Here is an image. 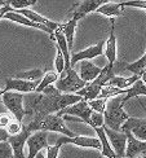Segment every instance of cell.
I'll return each mask as SVG.
<instances>
[{
	"instance_id": "18",
	"label": "cell",
	"mask_w": 146,
	"mask_h": 158,
	"mask_svg": "<svg viewBox=\"0 0 146 158\" xmlns=\"http://www.w3.org/2000/svg\"><path fill=\"white\" fill-rule=\"evenodd\" d=\"M80 70H79V75L84 82H92L93 79L102 71V68L96 66L95 64H92L89 60H83L80 61Z\"/></svg>"
},
{
	"instance_id": "3",
	"label": "cell",
	"mask_w": 146,
	"mask_h": 158,
	"mask_svg": "<svg viewBox=\"0 0 146 158\" xmlns=\"http://www.w3.org/2000/svg\"><path fill=\"white\" fill-rule=\"evenodd\" d=\"M112 75H114V68H110L109 65H107V66L102 68V71L93 79V81L88 82L82 89H79L76 94L80 95L87 101L93 100V98L98 97V95H99V92H101L102 87L110 81V78Z\"/></svg>"
},
{
	"instance_id": "31",
	"label": "cell",
	"mask_w": 146,
	"mask_h": 158,
	"mask_svg": "<svg viewBox=\"0 0 146 158\" xmlns=\"http://www.w3.org/2000/svg\"><path fill=\"white\" fill-rule=\"evenodd\" d=\"M56 49H57V55H56V58H55V66H56L57 73L62 74L63 70H65V57H63L61 48H59L57 44H56Z\"/></svg>"
},
{
	"instance_id": "41",
	"label": "cell",
	"mask_w": 146,
	"mask_h": 158,
	"mask_svg": "<svg viewBox=\"0 0 146 158\" xmlns=\"http://www.w3.org/2000/svg\"><path fill=\"white\" fill-rule=\"evenodd\" d=\"M140 104H141V106H142V109L145 110V113H146V108H145V106H144V105H142V101H140Z\"/></svg>"
},
{
	"instance_id": "20",
	"label": "cell",
	"mask_w": 146,
	"mask_h": 158,
	"mask_svg": "<svg viewBox=\"0 0 146 158\" xmlns=\"http://www.w3.org/2000/svg\"><path fill=\"white\" fill-rule=\"evenodd\" d=\"M95 131H96L97 137L99 139V141H101V145H102V148H101V154H102L103 157H109V158L116 157L115 150L112 149V147L110 145V141H109V139H107V135H106V132H105L103 126L96 127Z\"/></svg>"
},
{
	"instance_id": "6",
	"label": "cell",
	"mask_w": 146,
	"mask_h": 158,
	"mask_svg": "<svg viewBox=\"0 0 146 158\" xmlns=\"http://www.w3.org/2000/svg\"><path fill=\"white\" fill-rule=\"evenodd\" d=\"M63 144H75V145L80 147V148H92V149H97V150H101L102 145H101V141H99L98 137H88V136H82V135H75V136H59L57 141H56V145L61 148Z\"/></svg>"
},
{
	"instance_id": "9",
	"label": "cell",
	"mask_w": 146,
	"mask_h": 158,
	"mask_svg": "<svg viewBox=\"0 0 146 158\" xmlns=\"http://www.w3.org/2000/svg\"><path fill=\"white\" fill-rule=\"evenodd\" d=\"M39 81H27V79H21V78H5V87L3 88L4 92L6 91H18L22 94H31L35 92L36 87L39 85Z\"/></svg>"
},
{
	"instance_id": "22",
	"label": "cell",
	"mask_w": 146,
	"mask_h": 158,
	"mask_svg": "<svg viewBox=\"0 0 146 158\" xmlns=\"http://www.w3.org/2000/svg\"><path fill=\"white\" fill-rule=\"evenodd\" d=\"M141 75H137V74H133L132 77H128V78H125V77H120V75H112L110 78V81L107 82L109 84L111 85H115V87L118 88H122V89H127L129 88L132 84H133L137 79H140Z\"/></svg>"
},
{
	"instance_id": "33",
	"label": "cell",
	"mask_w": 146,
	"mask_h": 158,
	"mask_svg": "<svg viewBox=\"0 0 146 158\" xmlns=\"http://www.w3.org/2000/svg\"><path fill=\"white\" fill-rule=\"evenodd\" d=\"M22 127H23V124H22V122H19L17 118H14L8 126H6V131H8V134L9 135H16V134H18V132H21V130H22Z\"/></svg>"
},
{
	"instance_id": "34",
	"label": "cell",
	"mask_w": 146,
	"mask_h": 158,
	"mask_svg": "<svg viewBox=\"0 0 146 158\" xmlns=\"http://www.w3.org/2000/svg\"><path fill=\"white\" fill-rule=\"evenodd\" d=\"M14 115H13L10 111L9 113H0V127L2 128H6V126L14 119Z\"/></svg>"
},
{
	"instance_id": "25",
	"label": "cell",
	"mask_w": 146,
	"mask_h": 158,
	"mask_svg": "<svg viewBox=\"0 0 146 158\" xmlns=\"http://www.w3.org/2000/svg\"><path fill=\"white\" fill-rule=\"evenodd\" d=\"M124 69H125V70H128V71H131L132 74L142 75V73L146 70V52H145V55H144L141 58H138L137 61L132 62V64H128V65H125Z\"/></svg>"
},
{
	"instance_id": "36",
	"label": "cell",
	"mask_w": 146,
	"mask_h": 158,
	"mask_svg": "<svg viewBox=\"0 0 146 158\" xmlns=\"http://www.w3.org/2000/svg\"><path fill=\"white\" fill-rule=\"evenodd\" d=\"M59 147H57L56 144L55 145H48L47 147V158H56V157H58V154H59Z\"/></svg>"
},
{
	"instance_id": "7",
	"label": "cell",
	"mask_w": 146,
	"mask_h": 158,
	"mask_svg": "<svg viewBox=\"0 0 146 158\" xmlns=\"http://www.w3.org/2000/svg\"><path fill=\"white\" fill-rule=\"evenodd\" d=\"M27 148H29V157L34 158L43 149H47L48 147V131L45 130H36L34 132H31L30 136L27 137Z\"/></svg>"
},
{
	"instance_id": "30",
	"label": "cell",
	"mask_w": 146,
	"mask_h": 158,
	"mask_svg": "<svg viewBox=\"0 0 146 158\" xmlns=\"http://www.w3.org/2000/svg\"><path fill=\"white\" fill-rule=\"evenodd\" d=\"M106 102H107V98H103V97H96L93 100H89L88 104L89 106L96 110V111H99V113L103 114V111L106 109Z\"/></svg>"
},
{
	"instance_id": "21",
	"label": "cell",
	"mask_w": 146,
	"mask_h": 158,
	"mask_svg": "<svg viewBox=\"0 0 146 158\" xmlns=\"http://www.w3.org/2000/svg\"><path fill=\"white\" fill-rule=\"evenodd\" d=\"M140 96H146V83L142 81V78L137 79V81L127 88V94L124 95V102L129 101L133 97H140Z\"/></svg>"
},
{
	"instance_id": "15",
	"label": "cell",
	"mask_w": 146,
	"mask_h": 158,
	"mask_svg": "<svg viewBox=\"0 0 146 158\" xmlns=\"http://www.w3.org/2000/svg\"><path fill=\"white\" fill-rule=\"evenodd\" d=\"M30 131L27 130V127L23 126L21 132H18L16 135H9L8 137V141L12 145V149H13V156L14 157H23V147L26 141H27V137L30 136Z\"/></svg>"
},
{
	"instance_id": "16",
	"label": "cell",
	"mask_w": 146,
	"mask_h": 158,
	"mask_svg": "<svg viewBox=\"0 0 146 158\" xmlns=\"http://www.w3.org/2000/svg\"><path fill=\"white\" fill-rule=\"evenodd\" d=\"M110 35L109 39L106 40V48H105V56L109 61V66L114 68V64L116 60V38H115V21L114 17L110 19Z\"/></svg>"
},
{
	"instance_id": "5",
	"label": "cell",
	"mask_w": 146,
	"mask_h": 158,
	"mask_svg": "<svg viewBox=\"0 0 146 158\" xmlns=\"http://www.w3.org/2000/svg\"><path fill=\"white\" fill-rule=\"evenodd\" d=\"M23 98H25V95L18 91H6L3 94V97H2V101L5 105V108L8 109L19 122H22L23 117L26 115Z\"/></svg>"
},
{
	"instance_id": "13",
	"label": "cell",
	"mask_w": 146,
	"mask_h": 158,
	"mask_svg": "<svg viewBox=\"0 0 146 158\" xmlns=\"http://www.w3.org/2000/svg\"><path fill=\"white\" fill-rule=\"evenodd\" d=\"M109 2V0H82L79 4H76L74 8L71 9L72 17L76 18L78 21H80L82 18H84L89 13L97 10L99 5H102L103 3Z\"/></svg>"
},
{
	"instance_id": "32",
	"label": "cell",
	"mask_w": 146,
	"mask_h": 158,
	"mask_svg": "<svg viewBox=\"0 0 146 158\" xmlns=\"http://www.w3.org/2000/svg\"><path fill=\"white\" fill-rule=\"evenodd\" d=\"M0 157L3 158H10V157H14L13 156V149L12 145L9 144L8 140H3L0 141Z\"/></svg>"
},
{
	"instance_id": "28",
	"label": "cell",
	"mask_w": 146,
	"mask_h": 158,
	"mask_svg": "<svg viewBox=\"0 0 146 158\" xmlns=\"http://www.w3.org/2000/svg\"><path fill=\"white\" fill-rule=\"evenodd\" d=\"M5 4L10 5L13 9H21V8H29L31 5H35L36 0H5Z\"/></svg>"
},
{
	"instance_id": "11",
	"label": "cell",
	"mask_w": 146,
	"mask_h": 158,
	"mask_svg": "<svg viewBox=\"0 0 146 158\" xmlns=\"http://www.w3.org/2000/svg\"><path fill=\"white\" fill-rule=\"evenodd\" d=\"M105 132L107 135V139L110 141V145L115 150L116 157H124L125 156V145H127V134L124 131H116L111 130L103 124Z\"/></svg>"
},
{
	"instance_id": "39",
	"label": "cell",
	"mask_w": 146,
	"mask_h": 158,
	"mask_svg": "<svg viewBox=\"0 0 146 158\" xmlns=\"http://www.w3.org/2000/svg\"><path fill=\"white\" fill-rule=\"evenodd\" d=\"M141 78L144 79V81H146V70L144 71V73H142V75H141Z\"/></svg>"
},
{
	"instance_id": "8",
	"label": "cell",
	"mask_w": 146,
	"mask_h": 158,
	"mask_svg": "<svg viewBox=\"0 0 146 158\" xmlns=\"http://www.w3.org/2000/svg\"><path fill=\"white\" fill-rule=\"evenodd\" d=\"M3 18L9 19V21H12V22L19 23V25H22V26H27V27H34V29H38V30H42V31H44V32H47V34H49V36H51L52 40H55V31L51 30L48 26H45V25H43V23H39V22L31 21L30 18H27L26 16L21 15V13H18V12L14 10V9L6 12Z\"/></svg>"
},
{
	"instance_id": "12",
	"label": "cell",
	"mask_w": 146,
	"mask_h": 158,
	"mask_svg": "<svg viewBox=\"0 0 146 158\" xmlns=\"http://www.w3.org/2000/svg\"><path fill=\"white\" fill-rule=\"evenodd\" d=\"M124 132L127 134V145H125L124 157H146V141L137 139L129 131H124Z\"/></svg>"
},
{
	"instance_id": "40",
	"label": "cell",
	"mask_w": 146,
	"mask_h": 158,
	"mask_svg": "<svg viewBox=\"0 0 146 158\" xmlns=\"http://www.w3.org/2000/svg\"><path fill=\"white\" fill-rule=\"evenodd\" d=\"M3 94H4V89L0 88V100H2V97H3Z\"/></svg>"
},
{
	"instance_id": "35",
	"label": "cell",
	"mask_w": 146,
	"mask_h": 158,
	"mask_svg": "<svg viewBox=\"0 0 146 158\" xmlns=\"http://www.w3.org/2000/svg\"><path fill=\"white\" fill-rule=\"evenodd\" d=\"M124 6H131V8H141L146 9V0H128V2H122Z\"/></svg>"
},
{
	"instance_id": "17",
	"label": "cell",
	"mask_w": 146,
	"mask_h": 158,
	"mask_svg": "<svg viewBox=\"0 0 146 158\" xmlns=\"http://www.w3.org/2000/svg\"><path fill=\"white\" fill-rule=\"evenodd\" d=\"M124 8L125 6L122 4V3H109L106 2L103 3L102 5H99L97 8V13H99V15H102L105 17H120L124 15Z\"/></svg>"
},
{
	"instance_id": "26",
	"label": "cell",
	"mask_w": 146,
	"mask_h": 158,
	"mask_svg": "<svg viewBox=\"0 0 146 158\" xmlns=\"http://www.w3.org/2000/svg\"><path fill=\"white\" fill-rule=\"evenodd\" d=\"M127 94V89H122V88H118L115 85H111L109 83H106L101 92H99L98 97H103V98H110V97H114L118 95H125Z\"/></svg>"
},
{
	"instance_id": "27",
	"label": "cell",
	"mask_w": 146,
	"mask_h": 158,
	"mask_svg": "<svg viewBox=\"0 0 146 158\" xmlns=\"http://www.w3.org/2000/svg\"><path fill=\"white\" fill-rule=\"evenodd\" d=\"M16 77L21 78V79H27V81H39V79H42V77H43V71L40 69H32V70L17 73Z\"/></svg>"
},
{
	"instance_id": "2",
	"label": "cell",
	"mask_w": 146,
	"mask_h": 158,
	"mask_svg": "<svg viewBox=\"0 0 146 158\" xmlns=\"http://www.w3.org/2000/svg\"><path fill=\"white\" fill-rule=\"evenodd\" d=\"M124 95H118L114 97L107 98L106 109L103 111L105 126H107L111 130L120 131L123 123L129 118L127 111L124 110Z\"/></svg>"
},
{
	"instance_id": "29",
	"label": "cell",
	"mask_w": 146,
	"mask_h": 158,
	"mask_svg": "<svg viewBox=\"0 0 146 158\" xmlns=\"http://www.w3.org/2000/svg\"><path fill=\"white\" fill-rule=\"evenodd\" d=\"M105 124V118H103V114L99 113V111H96L93 110L91 114V118H89V124L92 128H96V127H101Z\"/></svg>"
},
{
	"instance_id": "19",
	"label": "cell",
	"mask_w": 146,
	"mask_h": 158,
	"mask_svg": "<svg viewBox=\"0 0 146 158\" xmlns=\"http://www.w3.org/2000/svg\"><path fill=\"white\" fill-rule=\"evenodd\" d=\"M14 10H17L18 13H21V15H23V16H26L27 18H30L31 21H34V22H39V23H43V25H45V26H48V27H49L51 30H53V31H55V30L58 27V26H59V23H58V22L51 21V19L45 18V17H43L42 15H39V13H36V12H34V10H30V9H27V8L14 9Z\"/></svg>"
},
{
	"instance_id": "24",
	"label": "cell",
	"mask_w": 146,
	"mask_h": 158,
	"mask_svg": "<svg viewBox=\"0 0 146 158\" xmlns=\"http://www.w3.org/2000/svg\"><path fill=\"white\" fill-rule=\"evenodd\" d=\"M57 79H58L57 70H48V71H45V73L43 74V77H42V79H40V82H39V85L36 87L35 92H42L45 87H47V85L56 83Z\"/></svg>"
},
{
	"instance_id": "14",
	"label": "cell",
	"mask_w": 146,
	"mask_h": 158,
	"mask_svg": "<svg viewBox=\"0 0 146 158\" xmlns=\"http://www.w3.org/2000/svg\"><path fill=\"white\" fill-rule=\"evenodd\" d=\"M120 131H129L137 139L146 141V119L144 118H128L123 123Z\"/></svg>"
},
{
	"instance_id": "38",
	"label": "cell",
	"mask_w": 146,
	"mask_h": 158,
	"mask_svg": "<svg viewBox=\"0 0 146 158\" xmlns=\"http://www.w3.org/2000/svg\"><path fill=\"white\" fill-rule=\"evenodd\" d=\"M8 137H9L8 131H6L5 128H2V127H0V141H3V140H8Z\"/></svg>"
},
{
	"instance_id": "1",
	"label": "cell",
	"mask_w": 146,
	"mask_h": 158,
	"mask_svg": "<svg viewBox=\"0 0 146 158\" xmlns=\"http://www.w3.org/2000/svg\"><path fill=\"white\" fill-rule=\"evenodd\" d=\"M26 127L30 132H34L36 130H45V131H52V132H58L66 136H75V134L66 126L65 119L62 115H58L57 113H52L44 117H32V119L26 124Z\"/></svg>"
},
{
	"instance_id": "4",
	"label": "cell",
	"mask_w": 146,
	"mask_h": 158,
	"mask_svg": "<svg viewBox=\"0 0 146 158\" xmlns=\"http://www.w3.org/2000/svg\"><path fill=\"white\" fill-rule=\"evenodd\" d=\"M63 73L65 74H61V78L56 81V87L62 94H76L87 84V82L83 81L74 68L66 69Z\"/></svg>"
},
{
	"instance_id": "10",
	"label": "cell",
	"mask_w": 146,
	"mask_h": 158,
	"mask_svg": "<svg viewBox=\"0 0 146 158\" xmlns=\"http://www.w3.org/2000/svg\"><path fill=\"white\" fill-rule=\"evenodd\" d=\"M106 42L101 40L98 42L95 45H91V47L85 48L83 51H79V52H71L70 53V64L71 66H74L75 64L80 62L83 60H92V58H96L98 56L103 55V45Z\"/></svg>"
},
{
	"instance_id": "37",
	"label": "cell",
	"mask_w": 146,
	"mask_h": 158,
	"mask_svg": "<svg viewBox=\"0 0 146 158\" xmlns=\"http://www.w3.org/2000/svg\"><path fill=\"white\" fill-rule=\"evenodd\" d=\"M13 8L10 5H8V4H4V5H2L0 6V19H2L3 17H4V15L6 12H9V10H12Z\"/></svg>"
},
{
	"instance_id": "23",
	"label": "cell",
	"mask_w": 146,
	"mask_h": 158,
	"mask_svg": "<svg viewBox=\"0 0 146 158\" xmlns=\"http://www.w3.org/2000/svg\"><path fill=\"white\" fill-rule=\"evenodd\" d=\"M76 25H78V19L72 17L71 19H69L67 22H63V23H59L61 29L63 30V34L67 39V44H69V48L71 51V48L74 47V35H75V29H76Z\"/></svg>"
}]
</instances>
